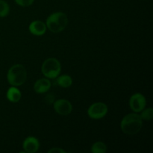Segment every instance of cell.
Returning a JSON list of instances; mask_svg holds the SVG:
<instances>
[{"mask_svg": "<svg viewBox=\"0 0 153 153\" xmlns=\"http://www.w3.org/2000/svg\"><path fill=\"white\" fill-rule=\"evenodd\" d=\"M143 122L140 116L137 113L128 114L123 118L120 123L121 130L128 135H134L140 131Z\"/></svg>", "mask_w": 153, "mask_h": 153, "instance_id": "obj_1", "label": "cell"}, {"mask_svg": "<svg viewBox=\"0 0 153 153\" xmlns=\"http://www.w3.org/2000/svg\"><path fill=\"white\" fill-rule=\"evenodd\" d=\"M68 24L67 14L63 12H56L49 15L46 19V28L53 33L61 32Z\"/></svg>", "mask_w": 153, "mask_h": 153, "instance_id": "obj_2", "label": "cell"}, {"mask_svg": "<svg viewBox=\"0 0 153 153\" xmlns=\"http://www.w3.org/2000/svg\"><path fill=\"white\" fill-rule=\"evenodd\" d=\"M7 82L12 86H20L27 79L26 69L22 64H15L9 69L7 74Z\"/></svg>", "mask_w": 153, "mask_h": 153, "instance_id": "obj_3", "label": "cell"}, {"mask_svg": "<svg viewBox=\"0 0 153 153\" xmlns=\"http://www.w3.org/2000/svg\"><path fill=\"white\" fill-rule=\"evenodd\" d=\"M61 63L55 58H49L42 65V73L48 79H56L61 73Z\"/></svg>", "mask_w": 153, "mask_h": 153, "instance_id": "obj_4", "label": "cell"}, {"mask_svg": "<svg viewBox=\"0 0 153 153\" xmlns=\"http://www.w3.org/2000/svg\"><path fill=\"white\" fill-rule=\"evenodd\" d=\"M108 106L103 102H96L91 105L88 110V114L91 119L100 120L108 113Z\"/></svg>", "mask_w": 153, "mask_h": 153, "instance_id": "obj_5", "label": "cell"}, {"mask_svg": "<svg viewBox=\"0 0 153 153\" xmlns=\"http://www.w3.org/2000/svg\"><path fill=\"white\" fill-rule=\"evenodd\" d=\"M146 100L144 96L141 94H133L129 100V106L134 113H139L145 108Z\"/></svg>", "mask_w": 153, "mask_h": 153, "instance_id": "obj_6", "label": "cell"}, {"mask_svg": "<svg viewBox=\"0 0 153 153\" xmlns=\"http://www.w3.org/2000/svg\"><path fill=\"white\" fill-rule=\"evenodd\" d=\"M54 109L55 112L62 116L69 115L73 111V105L71 102L67 100L61 99L58 100L54 103Z\"/></svg>", "mask_w": 153, "mask_h": 153, "instance_id": "obj_7", "label": "cell"}, {"mask_svg": "<svg viewBox=\"0 0 153 153\" xmlns=\"http://www.w3.org/2000/svg\"><path fill=\"white\" fill-rule=\"evenodd\" d=\"M24 152L28 153H34L38 151L40 148V142L36 137H28L25 139L22 143Z\"/></svg>", "mask_w": 153, "mask_h": 153, "instance_id": "obj_8", "label": "cell"}, {"mask_svg": "<svg viewBox=\"0 0 153 153\" xmlns=\"http://www.w3.org/2000/svg\"><path fill=\"white\" fill-rule=\"evenodd\" d=\"M46 25L40 20H34L29 25V31L36 36H42L46 33Z\"/></svg>", "mask_w": 153, "mask_h": 153, "instance_id": "obj_9", "label": "cell"}, {"mask_svg": "<svg viewBox=\"0 0 153 153\" xmlns=\"http://www.w3.org/2000/svg\"><path fill=\"white\" fill-rule=\"evenodd\" d=\"M51 88V82L47 79H40L36 81L34 90L37 94H44L49 91Z\"/></svg>", "mask_w": 153, "mask_h": 153, "instance_id": "obj_10", "label": "cell"}, {"mask_svg": "<svg viewBox=\"0 0 153 153\" xmlns=\"http://www.w3.org/2000/svg\"><path fill=\"white\" fill-rule=\"evenodd\" d=\"M6 97L9 101L16 103L20 100L21 97H22V94L18 88H16L15 86H12L11 88L7 90Z\"/></svg>", "mask_w": 153, "mask_h": 153, "instance_id": "obj_11", "label": "cell"}, {"mask_svg": "<svg viewBox=\"0 0 153 153\" xmlns=\"http://www.w3.org/2000/svg\"><path fill=\"white\" fill-rule=\"evenodd\" d=\"M57 78H58L56 81L57 84L61 88H70L73 84V79L69 75H62V76H60Z\"/></svg>", "mask_w": 153, "mask_h": 153, "instance_id": "obj_12", "label": "cell"}, {"mask_svg": "<svg viewBox=\"0 0 153 153\" xmlns=\"http://www.w3.org/2000/svg\"><path fill=\"white\" fill-rule=\"evenodd\" d=\"M91 152L93 153H105L107 152V146L103 142H96L91 146Z\"/></svg>", "mask_w": 153, "mask_h": 153, "instance_id": "obj_13", "label": "cell"}, {"mask_svg": "<svg viewBox=\"0 0 153 153\" xmlns=\"http://www.w3.org/2000/svg\"><path fill=\"white\" fill-rule=\"evenodd\" d=\"M10 12V6L7 1L0 0V17H5Z\"/></svg>", "mask_w": 153, "mask_h": 153, "instance_id": "obj_14", "label": "cell"}, {"mask_svg": "<svg viewBox=\"0 0 153 153\" xmlns=\"http://www.w3.org/2000/svg\"><path fill=\"white\" fill-rule=\"evenodd\" d=\"M141 114H140V118L142 119V120H146L149 121L152 120L153 118V109L152 108H149L143 109V111H141Z\"/></svg>", "mask_w": 153, "mask_h": 153, "instance_id": "obj_15", "label": "cell"}, {"mask_svg": "<svg viewBox=\"0 0 153 153\" xmlns=\"http://www.w3.org/2000/svg\"><path fill=\"white\" fill-rule=\"evenodd\" d=\"M15 2L22 7H28L34 3V0H14Z\"/></svg>", "mask_w": 153, "mask_h": 153, "instance_id": "obj_16", "label": "cell"}, {"mask_svg": "<svg viewBox=\"0 0 153 153\" xmlns=\"http://www.w3.org/2000/svg\"><path fill=\"white\" fill-rule=\"evenodd\" d=\"M48 152L49 153H67V152H66L65 150H64V149L59 147L52 148V149H49V150L48 151Z\"/></svg>", "mask_w": 153, "mask_h": 153, "instance_id": "obj_17", "label": "cell"}]
</instances>
